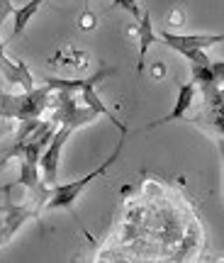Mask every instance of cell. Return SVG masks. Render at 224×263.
<instances>
[{
	"mask_svg": "<svg viewBox=\"0 0 224 263\" xmlns=\"http://www.w3.org/2000/svg\"><path fill=\"white\" fill-rule=\"evenodd\" d=\"M49 90L47 85L25 90L22 95H5L0 93V117L3 120H32L47 110L49 105Z\"/></svg>",
	"mask_w": 224,
	"mask_h": 263,
	"instance_id": "cell-1",
	"label": "cell"
},
{
	"mask_svg": "<svg viewBox=\"0 0 224 263\" xmlns=\"http://www.w3.org/2000/svg\"><path fill=\"white\" fill-rule=\"evenodd\" d=\"M124 139H127V134H122V139L120 144L115 146V151L110 154V159H105L103 161V166H98L95 171H90L88 176H83V178H78L76 183H66V185H51V193H49V200H47V205L44 207H51V210H66V207H73L76 202V197L83 193L85 185H90L98 176H103L107 168H112V163L117 161V156H120V151L122 146H124Z\"/></svg>",
	"mask_w": 224,
	"mask_h": 263,
	"instance_id": "cell-2",
	"label": "cell"
},
{
	"mask_svg": "<svg viewBox=\"0 0 224 263\" xmlns=\"http://www.w3.org/2000/svg\"><path fill=\"white\" fill-rule=\"evenodd\" d=\"M159 39L163 44L178 51L180 57H185L188 51H195V49H207L212 44H222L224 37L222 34H173V32H161Z\"/></svg>",
	"mask_w": 224,
	"mask_h": 263,
	"instance_id": "cell-3",
	"label": "cell"
},
{
	"mask_svg": "<svg viewBox=\"0 0 224 263\" xmlns=\"http://www.w3.org/2000/svg\"><path fill=\"white\" fill-rule=\"evenodd\" d=\"M112 73H115V68H107V66H105V68H100L98 73L88 76V81H85V85L81 88V90H83L85 105H88L90 110H95V112H98V117H100V115H105V117H107V120H110V122L122 132V134H127V127H124V124H122L120 120H117V117H115V115H112L110 110L105 107V103L100 100V98H98V90H95V83H100L103 78H107V76H112Z\"/></svg>",
	"mask_w": 224,
	"mask_h": 263,
	"instance_id": "cell-4",
	"label": "cell"
},
{
	"mask_svg": "<svg viewBox=\"0 0 224 263\" xmlns=\"http://www.w3.org/2000/svg\"><path fill=\"white\" fill-rule=\"evenodd\" d=\"M195 93H197V88H195V83H193V81H190V83H180V88H178V98H176V103H173V110H171L166 117H161V120H156V122L146 124V129H154V127H159V124L176 122V120L188 117V110L193 107Z\"/></svg>",
	"mask_w": 224,
	"mask_h": 263,
	"instance_id": "cell-5",
	"label": "cell"
},
{
	"mask_svg": "<svg viewBox=\"0 0 224 263\" xmlns=\"http://www.w3.org/2000/svg\"><path fill=\"white\" fill-rule=\"evenodd\" d=\"M137 37H139V66H137V73L144 71V59H146V51H149V44L154 42V27H151V15L141 10L139 17V27H137Z\"/></svg>",
	"mask_w": 224,
	"mask_h": 263,
	"instance_id": "cell-6",
	"label": "cell"
},
{
	"mask_svg": "<svg viewBox=\"0 0 224 263\" xmlns=\"http://www.w3.org/2000/svg\"><path fill=\"white\" fill-rule=\"evenodd\" d=\"M42 3H44V0H29V3H25L22 8L12 10V37H20V34L25 32L27 22L34 17V12L39 10V5H42Z\"/></svg>",
	"mask_w": 224,
	"mask_h": 263,
	"instance_id": "cell-7",
	"label": "cell"
},
{
	"mask_svg": "<svg viewBox=\"0 0 224 263\" xmlns=\"http://www.w3.org/2000/svg\"><path fill=\"white\" fill-rule=\"evenodd\" d=\"M37 183H42V178H39V166L27 163V161H20V178L15 180V185L32 188V185H37Z\"/></svg>",
	"mask_w": 224,
	"mask_h": 263,
	"instance_id": "cell-8",
	"label": "cell"
},
{
	"mask_svg": "<svg viewBox=\"0 0 224 263\" xmlns=\"http://www.w3.org/2000/svg\"><path fill=\"white\" fill-rule=\"evenodd\" d=\"M112 5H115V8H124L134 20L141 17V8L137 0H112Z\"/></svg>",
	"mask_w": 224,
	"mask_h": 263,
	"instance_id": "cell-9",
	"label": "cell"
},
{
	"mask_svg": "<svg viewBox=\"0 0 224 263\" xmlns=\"http://www.w3.org/2000/svg\"><path fill=\"white\" fill-rule=\"evenodd\" d=\"M12 10H15L12 8V0H0V25L12 15Z\"/></svg>",
	"mask_w": 224,
	"mask_h": 263,
	"instance_id": "cell-10",
	"label": "cell"
},
{
	"mask_svg": "<svg viewBox=\"0 0 224 263\" xmlns=\"http://www.w3.org/2000/svg\"><path fill=\"white\" fill-rule=\"evenodd\" d=\"M154 76H156V78H163V64L154 66Z\"/></svg>",
	"mask_w": 224,
	"mask_h": 263,
	"instance_id": "cell-11",
	"label": "cell"
}]
</instances>
